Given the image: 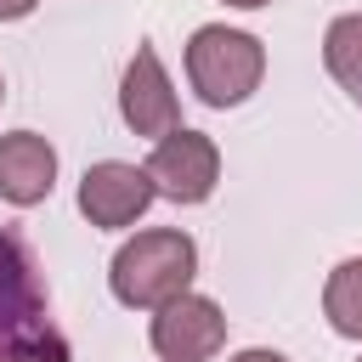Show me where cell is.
Masks as SVG:
<instances>
[{
    "mask_svg": "<svg viewBox=\"0 0 362 362\" xmlns=\"http://www.w3.org/2000/svg\"><path fill=\"white\" fill-rule=\"evenodd\" d=\"M322 62H328V74L339 79V90L362 107V17H356V11H345V17L328 23V34H322Z\"/></svg>",
    "mask_w": 362,
    "mask_h": 362,
    "instance_id": "obj_9",
    "label": "cell"
},
{
    "mask_svg": "<svg viewBox=\"0 0 362 362\" xmlns=\"http://www.w3.org/2000/svg\"><path fill=\"white\" fill-rule=\"evenodd\" d=\"M221 339H226V317L204 294H175L153 317V351L164 362H204L221 351Z\"/></svg>",
    "mask_w": 362,
    "mask_h": 362,
    "instance_id": "obj_6",
    "label": "cell"
},
{
    "mask_svg": "<svg viewBox=\"0 0 362 362\" xmlns=\"http://www.w3.org/2000/svg\"><path fill=\"white\" fill-rule=\"evenodd\" d=\"M0 362H68V345L40 322V328H28V334H11V339L0 345Z\"/></svg>",
    "mask_w": 362,
    "mask_h": 362,
    "instance_id": "obj_11",
    "label": "cell"
},
{
    "mask_svg": "<svg viewBox=\"0 0 362 362\" xmlns=\"http://www.w3.org/2000/svg\"><path fill=\"white\" fill-rule=\"evenodd\" d=\"M232 362H288V356H277V351H260V345H255V351H238Z\"/></svg>",
    "mask_w": 362,
    "mask_h": 362,
    "instance_id": "obj_13",
    "label": "cell"
},
{
    "mask_svg": "<svg viewBox=\"0 0 362 362\" xmlns=\"http://www.w3.org/2000/svg\"><path fill=\"white\" fill-rule=\"evenodd\" d=\"M266 74V51L255 34L243 28H226V23H204L192 40H187V79L198 90V102L209 107H238L255 96Z\"/></svg>",
    "mask_w": 362,
    "mask_h": 362,
    "instance_id": "obj_2",
    "label": "cell"
},
{
    "mask_svg": "<svg viewBox=\"0 0 362 362\" xmlns=\"http://www.w3.org/2000/svg\"><path fill=\"white\" fill-rule=\"evenodd\" d=\"M226 6H238V11H255V6H266V0H226Z\"/></svg>",
    "mask_w": 362,
    "mask_h": 362,
    "instance_id": "obj_14",
    "label": "cell"
},
{
    "mask_svg": "<svg viewBox=\"0 0 362 362\" xmlns=\"http://www.w3.org/2000/svg\"><path fill=\"white\" fill-rule=\"evenodd\" d=\"M119 113H124V124L136 136H153V141L181 130V102H175V85H170V74H164L153 45H141L130 57L124 85H119Z\"/></svg>",
    "mask_w": 362,
    "mask_h": 362,
    "instance_id": "obj_4",
    "label": "cell"
},
{
    "mask_svg": "<svg viewBox=\"0 0 362 362\" xmlns=\"http://www.w3.org/2000/svg\"><path fill=\"white\" fill-rule=\"evenodd\" d=\"M322 311L334 322V334L362 339V260H339L328 288H322Z\"/></svg>",
    "mask_w": 362,
    "mask_h": 362,
    "instance_id": "obj_10",
    "label": "cell"
},
{
    "mask_svg": "<svg viewBox=\"0 0 362 362\" xmlns=\"http://www.w3.org/2000/svg\"><path fill=\"white\" fill-rule=\"evenodd\" d=\"M51 187H57V147L34 130L0 136V198L28 209V204L51 198Z\"/></svg>",
    "mask_w": 362,
    "mask_h": 362,
    "instance_id": "obj_7",
    "label": "cell"
},
{
    "mask_svg": "<svg viewBox=\"0 0 362 362\" xmlns=\"http://www.w3.org/2000/svg\"><path fill=\"white\" fill-rule=\"evenodd\" d=\"M40 0H0V23H17V17H28Z\"/></svg>",
    "mask_w": 362,
    "mask_h": 362,
    "instance_id": "obj_12",
    "label": "cell"
},
{
    "mask_svg": "<svg viewBox=\"0 0 362 362\" xmlns=\"http://www.w3.org/2000/svg\"><path fill=\"white\" fill-rule=\"evenodd\" d=\"M0 90H6V85H0Z\"/></svg>",
    "mask_w": 362,
    "mask_h": 362,
    "instance_id": "obj_15",
    "label": "cell"
},
{
    "mask_svg": "<svg viewBox=\"0 0 362 362\" xmlns=\"http://www.w3.org/2000/svg\"><path fill=\"white\" fill-rule=\"evenodd\" d=\"M192 272H198L192 238L175 232V226H147V232H136V238L113 255V272H107V277H113V294H119L124 305L158 311V305H170L175 294H187Z\"/></svg>",
    "mask_w": 362,
    "mask_h": 362,
    "instance_id": "obj_1",
    "label": "cell"
},
{
    "mask_svg": "<svg viewBox=\"0 0 362 362\" xmlns=\"http://www.w3.org/2000/svg\"><path fill=\"white\" fill-rule=\"evenodd\" d=\"M153 198H158V187H153L147 164L136 170V164L107 158V164H90L85 181H79V215H85L90 226H107V232H113V226H130Z\"/></svg>",
    "mask_w": 362,
    "mask_h": 362,
    "instance_id": "obj_5",
    "label": "cell"
},
{
    "mask_svg": "<svg viewBox=\"0 0 362 362\" xmlns=\"http://www.w3.org/2000/svg\"><path fill=\"white\" fill-rule=\"evenodd\" d=\"M45 317V288L34 277V255L23 238L0 232V334H28Z\"/></svg>",
    "mask_w": 362,
    "mask_h": 362,
    "instance_id": "obj_8",
    "label": "cell"
},
{
    "mask_svg": "<svg viewBox=\"0 0 362 362\" xmlns=\"http://www.w3.org/2000/svg\"><path fill=\"white\" fill-rule=\"evenodd\" d=\"M147 175H153V187L164 192V198H175V204H204L209 192H215V181H221V153H215V141L204 136V130H170V136H158L153 141V158H147Z\"/></svg>",
    "mask_w": 362,
    "mask_h": 362,
    "instance_id": "obj_3",
    "label": "cell"
}]
</instances>
